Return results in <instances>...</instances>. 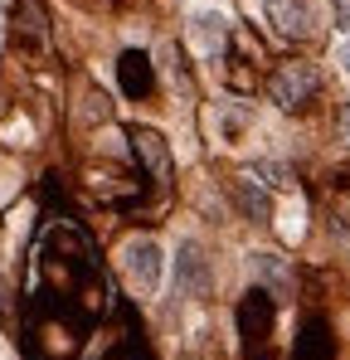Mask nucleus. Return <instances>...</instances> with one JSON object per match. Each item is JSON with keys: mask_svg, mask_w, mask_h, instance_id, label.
Instances as JSON below:
<instances>
[{"mask_svg": "<svg viewBox=\"0 0 350 360\" xmlns=\"http://www.w3.org/2000/svg\"><path fill=\"white\" fill-rule=\"evenodd\" d=\"M316 88H321V73H316V63H278V68L268 73V98H273L283 112H297V108H306V103L316 98Z\"/></svg>", "mask_w": 350, "mask_h": 360, "instance_id": "obj_1", "label": "nucleus"}, {"mask_svg": "<svg viewBox=\"0 0 350 360\" xmlns=\"http://www.w3.org/2000/svg\"><path fill=\"white\" fill-rule=\"evenodd\" d=\"M253 176H268V185H287V166H278V161H263V166H253Z\"/></svg>", "mask_w": 350, "mask_h": 360, "instance_id": "obj_7", "label": "nucleus"}, {"mask_svg": "<svg viewBox=\"0 0 350 360\" xmlns=\"http://www.w3.org/2000/svg\"><path fill=\"white\" fill-rule=\"evenodd\" d=\"M341 68L350 73V39H346V49H341Z\"/></svg>", "mask_w": 350, "mask_h": 360, "instance_id": "obj_10", "label": "nucleus"}, {"mask_svg": "<svg viewBox=\"0 0 350 360\" xmlns=\"http://www.w3.org/2000/svg\"><path fill=\"white\" fill-rule=\"evenodd\" d=\"M331 20H336L341 30H350V0H331Z\"/></svg>", "mask_w": 350, "mask_h": 360, "instance_id": "obj_8", "label": "nucleus"}, {"mask_svg": "<svg viewBox=\"0 0 350 360\" xmlns=\"http://www.w3.org/2000/svg\"><path fill=\"white\" fill-rule=\"evenodd\" d=\"M122 263H127V278H131V288L141 297H151L161 288V278H166V253H161L156 239H131L122 248Z\"/></svg>", "mask_w": 350, "mask_h": 360, "instance_id": "obj_2", "label": "nucleus"}, {"mask_svg": "<svg viewBox=\"0 0 350 360\" xmlns=\"http://www.w3.org/2000/svg\"><path fill=\"white\" fill-rule=\"evenodd\" d=\"M200 44H205V54H219L224 44H229V20L224 15H195V30H190Z\"/></svg>", "mask_w": 350, "mask_h": 360, "instance_id": "obj_6", "label": "nucleus"}, {"mask_svg": "<svg viewBox=\"0 0 350 360\" xmlns=\"http://www.w3.org/2000/svg\"><path fill=\"white\" fill-rule=\"evenodd\" d=\"M336 127H341V141H346V146H350V103H346V108H341V117H336Z\"/></svg>", "mask_w": 350, "mask_h": 360, "instance_id": "obj_9", "label": "nucleus"}, {"mask_svg": "<svg viewBox=\"0 0 350 360\" xmlns=\"http://www.w3.org/2000/svg\"><path fill=\"white\" fill-rule=\"evenodd\" d=\"M15 44H25V49L49 44V15L39 0H15Z\"/></svg>", "mask_w": 350, "mask_h": 360, "instance_id": "obj_4", "label": "nucleus"}, {"mask_svg": "<svg viewBox=\"0 0 350 360\" xmlns=\"http://www.w3.org/2000/svg\"><path fill=\"white\" fill-rule=\"evenodd\" d=\"M131 141H136V156H141V166L156 176V185H166V180H171V151H166L161 131H146V127H136V131H131Z\"/></svg>", "mask_w": 350, "mask_h": 360, "instance_id": "obj_5", "label": "nucleus"}, {"mask_svg": "<svg viewBox=\"0 0 350 360\" xmlns=\"http://www.w3.org/2000/svg\"><path fill=\"white\" fill-rule=\"evenodd\" d=\"M263 10H268V20H273V30H278L283 39H306V34L316 30L306 0H263Z\"/></svg>", "mask_w": 350, "mask_h": 360, "instance_id": "obj_3", "label": "nucleus"}]
</instances>
